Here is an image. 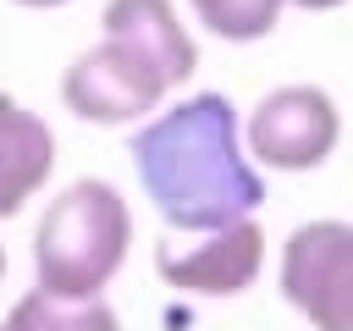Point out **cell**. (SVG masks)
<instances>
[{"instance_id": "8992f818", "label": "cell", "mask_w": 353, "mask_h": 331, "mask_svg": "<svg viewBox=\"0 0 353 331\" xmlns=\"http://www.w3.org/2000/svg\"><path fill=\"white\" fill-rule=\"evenodd\" d=\"M259 265H265V232L254 215L226 221L188 248H176L171 237L154 243V270L165 276V287L193 298H237L243 287H254Z\"/></svg>"}, {"instance_id": "6da1fadb", "label": "cell", "mask_w": 353, "mask_h": 331, "mask_svg": "<svg viewBox=\"0 0 353 331\" xmlns=\"http://www.w3.org/2000/svg\"><path fill=\"white\" fill-rule=\"evenodd\" d=\"M143 193L176 232H215L243 221L265 199V177L243 149L237 105L221 88H199L132 132Z\"/></svg>"}, {"instance_id": "52a82bcc", "label": "cell", "mask_w": 353, "mask_h": 331, "mask_svg": "<svg viewBox=\"0 0 353 331\" xmlns=\"http://www.w3.org/2000/svg\"><path fill=\"white\" fill-rule=\"evenodd\" d=\"M99 28H105V39L138 50L165 83H182L199 66V44L176 22V6L171 0H105Z\"/></svg>"}, {"instance_id": "9c48e42d", "label": "cell", "mask_w": 353, "mask_h": 331, "mask_svg": "<svg viewBox=\"0 0 353 331\" xmlns=\"http://www.w3.org/2000/svg\"><path fill=\"white\" fill-rule=\"evenodd\" d=\"M0 331H121V314L105 298H50V292L28 287L6 309Z\"/></svg>"}, {"instance_id": "7a4b0ae2", "label": "cell", "mask_w": 353, "mask_h": 331, "mask_svg": "<svg viewBox=\"0 0 353 331\" xmlns=\"http://www.w3.org/2000/svg\"><path fill=\"white\" fill-rule=\"evenodd\" d=\"M132 243V210L116 182L77 177L66 182L33 226V276L50 298H99L121 270Z\"/></svg>"}, {"instance_id": "3957f363", "label": "cell", "mask_w": 353, "mask_h": 331, "mask_svg": "<svg viewBox=\"0 0 353 331\" xmlns=\"http://www.w3.org/2000/svg\"><path fill=\"white\" fill-rule=\"evenodd\" d=\"M281 292L314 331H353V221H298L281 243Z\"/></svg>"}, {"instance_id": "30bf717a", "label": "cell", "mask_w": 353, "mask_h": 331, "mask_svg": "<svg viewBox=\"0 0 353 331\" xmlns=\"http://www.w3.org/2000/svg\"><path fill=\"white\" fill-rule=\"evenodd\" d=\"M281 6L287 0H193L199 22L221 39H265L276 22H281Z\"/></svg>"}, {"instance_id": "4fadbf2b", "label": "cell", "mask_w": 353, "mask_h": 331, "mask_svg": "<svg viewBox=\"0 0 353 331\" xmlns=\"http://www.w3.org/2000/svg\"><path fill=\"white\" fill-rule=\"evenodd\" d=\"M0 276H6V243H0Z\"/></svg>"}, {"instance_id": "7c38bea8", "label": "cell", "mask_w": 353, "mask_h": 331, "mask_svg": "<svg viewBox=\"0 0 353 331\" xmlns=\"http://www.w3.org/2000/svg\"><path fill=\"white\" fill-rule=\"evenodd\" d=\"M22 6H61V0H22Z\"/></svg>"}, {"instance_id": "277c9868", "label": "cell", "mask_w": 353, "mask_h": 331, "mask_svg": "<svg viewBox=\"0 0 353 331\" xmlns=\"http://www.w3.org/2000/svg\"><path fill=\"white\" fill-rule=\"evenodd\" d=\"M342 138V110L320 83H281L248 110V160L270 171H314Z\"/></svg>"}, {"instance_id": "8fae6325", "label": "cell", "mask_w": 353, "mask_h": 331, "mask_svg": "<svg viewBox=\"0 0 353 331\" xmlns=\"http://www.w3.org/2000/svg\"><path fill=\"white\" fill-rule=\"evenodd\" d=\"M298 6H309V11H314V6H342V0H298Z\"/></svg>"}, {"instance_id": "ba28073f", "label": "cell", "mask_w": 353, "mask_h": 331, "mask_svg": "<svg viewBox=\"0 0 353 331\" xmlns=\"http://www.w3.org/2000/svg\"><path fill=\"white\" fill-rule=\"evenodd\" d=\"M55 171V132L39 110L0 88V215H17Z\"/></svg>"}, {"instance_id": "5b68a950", "label": "cell", "mask_w": 353, "mask_h": 331, "mask_svg": "<svg viewBox=\"0 0 353 331\" xmlns=\"http://www.w3.org/2000/svg\"><path fill=\"white\" fill-rule=\"evenodd\" d=\"M165 88H171V83H165L138 50H127V44H116V39H99L94 50L72 55V66H66V77H61L66 105H72L83 121H105V127L154 110V105L165 99Z\"/></svg>"}]
</instances>
